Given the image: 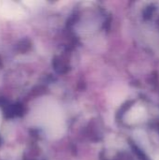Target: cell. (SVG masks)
Segmentation results:
<instances>
[{
    "mask_svg": "<svg viewBox=\"0 0 159 160\" xmlns=\"http://www.w3.org/2000/svg\"><path fill=\"white\" fill-rule=\"evenodd\" d=\"M144 38L159 52V2L147 3L142 10Z\"/></svg>",
    "mask_w": 159,
    "mask_h": 160,
    "instance_id": "6da1fadb",
    "label": "cell"
},
{
    "mask_svg": "<svg viewBox=\"0 0 159 160\" xmlns=\"http://www.w3.org/2000/svg\"><path fill=\"white\" fill-rule=\"evenodd\" d=\"M0 12L3 16L12 19L20 18L23 14V11L21 7H19L13 2H4L3 4H1Z\"/></svg>",
    "mask_w": 159,
    "mask_h": 160,
    "instance_id": "7a4b0ae2",
    "label": "cell"
}]
</instances>
